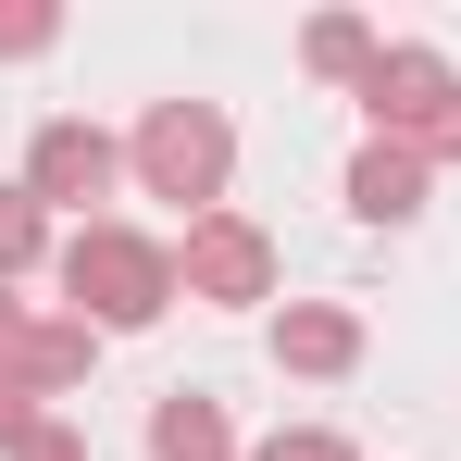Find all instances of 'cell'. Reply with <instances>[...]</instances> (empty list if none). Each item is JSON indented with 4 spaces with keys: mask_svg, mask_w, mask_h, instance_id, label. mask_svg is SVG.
Returning <instances> with one entry per match:
<instances>
[{
    "mask_svg": "<svg viewBox=\"0 0 461 461\" xmlns=\"http://www.w3.org/2000/svg\"><path fill=\"white\" fill-rule=\"evenodd\" d=\"M375 50H386V38L362 25V13H312V38H300V63H312V76H337V87L375 76Z\"/></svg>",
    "mask_w": 461,
    "mask_h": 461,
    "instance_id": "9",
    "label": "cell"
},
{
    "mask_svg": "<svg viewBox=\"0 0 461 461\" xmlns=\"http://www.w3.org/2000/svg\"><path fill=\"white\" fill-rule=\"evenodd\" d=\"M461 76L424 50V38H399V50H375V76H362V113H375V138H411L424 113H449Z\"/></svg>",
    "mask_w": 461,
    "mask_h": 461,
    "instance_id": "6",
    "label": "cell"
},
{
    "mask_svg": "<svg viewBox=\"0 0 461 461\" xmlns=\"http://www.w3.org/2000/svg\"><path fill=\"white\" fill-rule=\"evenodd\" d=\"M113 175H125V138H100L76 113H50V125L25 138V200H38V212H87ZM87 225H100V212H87Z\"/></svg>",
    "mask_w": 461,
    "mask_h": 461,
    "instance_id": "5",
    "label": "cell"
},
{
    "mask_svg": "<svg viewBox=\"0 0 461 461\" xmlns=\"http://www.w3.org/2000/svg\"><path fill=\"white\" fill-rule=\"evenodd\" d=\"M38 262H50V212L25 187H0V275H38Z\"/></svg>",
    "mask_w": 461,
    "mask_h": 461,
    "instance_id": "11",
    "label": "cell"
},
{
    "mask_svg": "<svg viewBox=\"0 0 461 461\" xmlns=\"http://www.w3.org/2000/svg\"><path fill=\"white\" fill-rule=\"evenodd\" d=\"M63 287H76V324H113L125 337V324H162L175 312V249L100 212V225L63 237Z\"/></svg>",
    "mask_w": 461,
    "mask_h": 461,
    "instance_id": "1",
    "label": "cell"
},
{
    "mask_svg": "<svg viewBox=\"0 0 461 461\" xmlns=\"http://www.w3.org/2000/svg\"><path fill=\"white\" fill-rule=\"evenodd\" d=\"M349 212H362V225H411V212H424V162L399 150V138H362V150H349Z\"/></svg>",
    "mask_w": 461,
    "mask_h": 461,
    "instance_id": "8",
    "label": "cell"
},
{
    "mask_svg": "<svg viewBox=\"0 0 461 461\" xmlns=\"http://www.w3.org/2000/svg\"><path fill=\"white\" fill-rule=\"evenodd\" d=\"M275 362H287V375H349V362H362V312L287 300V312H275Z\"/></svg>",
    "mask_w": 461,
    "mask_h": 461,
    "instance_id": "7",
    "label": "cell"
},
{
    "mask_svg": "<svg viewBox=\"0 0 461 461\" xmlns=\"http://www.w3.org/2000/svg\"><path fill=\"white\" fill-rule=\"evenodd\" d=\"M399 150L424 162V175H437V162H461V100H449V113H424V125H411V138H399Z\"/></svg>",
    "mask_w": 461,
    "mask_h": 461,
    "instance_id": "13",
    "label": "cell"
},
{
    "mask_svg": "<svg viewBox=\"0 0 461 461\" xmlns=\"http://www.w3.org/2000/svg\"><path fill=\"white\" fill-rule=\"evenodd\" d=\"M175 287H187V300H212V312L275 300V237L249 225V212H200V225L175 237Z\"/></svg>",
    "mask_w": 461,
    "mask_h": 461,
    "instance_id": "4",
    "label": "cell"
},
{
    "mask_svg": "<svg viewBox=\"0 0 461 461\" xmlns=\"http://www.w3.org/2000/svg\"><path fill=\"white\" fill-rule=\"evenodd\" d=\"M50 38H63V13H38V0H0V50H13V63H25V50H50Z\"/></svg>",
    "mask_w": 461,
    "mask_h": 461,
    "instance_id": "12",
    "label": "cell"
},
{
    "mask_svg": "<svg viewBox=\"0 0 461 461\" xmlns=\"http://www.w3.org/2000/svg\"><path fill=\"white\" fill-rule=\"evenodd\" d=\"M87 349H100V324H76V312H13V300H0V449L50 424L38 399H63V386L87 375Z\"/></svg>",
    "mask_w": 461,
    "mask_h": 461,
    "instance_id": "3",
    "label": "cell"
},
{
    "mask_svg": "<svg viewBox=\"0 0 461 461\" xmlns=\"http://www.w3.org/2000/svg\"><path fill=\"white\" fill-rule=\"evenodd\" d=\"M13 461H87V437L76 424H38V437H13Z\"/></svg>",
    "mask_w": 461,
    "mask_h": 461,
    "instance_id": "14",
    "label": "cell"
},
{
    "mask_svg": "<svg viewBox=\"0 0 461 461\" xmlns=\"http://www.w3.org/2000/svg\"><path fill=\"white\" fill-rule=\"evenodd\" d=\"M262 461H349V437H324V424H300V437H275Z\"/></svg>",
    "mask_w": 461,
    "mask_h": 461,
    "instance_id": "15",
    "label": "cell"
},
{
    "mask_svg": "<svg viewBox=\"0 0 461 461\" xmlns=\"http://www.w3.org/2000/svg\"><path fill=\"white\" fill-rule=\"evenodd\" d=\"M150 449L162 461H225V411H212L200 386H175V399L150 411Z\"/></svg>",
    "mask_w": 461,
    "mask_h": 461,
    "instance_id": "10",
    "label": "cell"
},
{
    "mask_svg": "<svg viewBox=\"0 0 461 461\" xmlns=\"http://www.w3.org/2000/svg\"><path fill=\"white\" fill-rule=\"evenodd\" d=\"M125 162H138V187H150V200H187V225H200V212H225L237 125L212 113V100H150V113H138V138H125Z\"/></svg>",
    "mask_w": 461,
    "mask_h": 461,
    "instance_id": "2",
    "label": "cell"
}]
</instances>
